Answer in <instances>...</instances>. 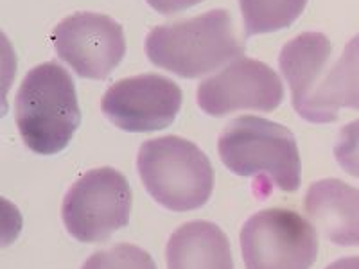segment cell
I'll return each mask as SVG.
<instances>
[{
  "label": "cell",
  "instance_id": "30bf717a",
  "mask_svg": "<svg viewBox=\"0 0 359 269\" xmlns=\"http://www.w3.org/2000/svg\"><path fill=\"white\" fill-rule=\"evenodd\" d=\"M304 205L327 241L338 246H359V188L341 179H322L311 185Z\"/></svg>",
  "mask_w": 359,
  "mask_h": 269
},
{
  "label": "cell",
  "instance_id": "5bb4252c",
  "mask_svg": "<svg viewBox=\"0 0 359 269\" xmlns=\"http://www.w3.org/2000/svg\"><path fill=\"white\" fill-rule=\"evenodd\" d=\"M306 6L307 0H239L245 38L290 27Z\"/></svg>",
  "mask_w": 359,
  "mask_h": 269
},
{
  "label": "cell",
  "instance_id": "5b68a950",
  "mask_svg": "<svg viewBox=\"0 0 359 269\" xmlns=\"http://www.w3.org/2000/svg\"><path fill=\"white\" fill-rule=\"evenodd\" d=\"M131 188L114 167L92 169L69 188L62 207L67 232L81 242H102L130 223Z\"/></svg>",
  "mask_w": 359,
  "mask_h": 269
},
{
  "label": "cell",
  "instance_id": "e0dca14e",
  "mask_svg": "<svg viewBox=\"0 0 359 269\" xmlns=\"http://www.w3.org/2000/svg\"><path fill=\"white\" fill-rule=\"evenodd\" d=\"M146 2L160 15H175V13L194 8L203 0H146Z\"/></svg>",
  "mask_w": 359,
  "mask_h": 269
},
{
  "label": "cell",
  "instance_id": "ba28073f",
  "mask_svg": "<svg viewBox=\"0 0 359 269\" xmlns=\"http://www.w3.org/2000/svg\"><path fill=\"white\" fill-rule=\"evenodd\" d=\"M182 101V88L172 79L149 72L111 85L102 97L101 110L118 130L151 133L175 123Z\"/></svg>",
  "mask_w": 359,
  "mask_h": 269
},
{
  "label": "cell",
  "instance_id": "7c38bea8",
  "mask_svg": "<svg viewBox=\"0 0 359 269\" xmlns=\"http://www.w3.org/2000/svg\"><path fill=\"white\" fill-rule=\"evenodd\" d=\"M165 258L168 269H233L229 237L208 221H191L176 228Z\"/></svg>",
  "mask_w": 359,
  "mask_h": 269
},
{
  "label": "cell",
  "instance_id": "6da1fadb",
  "mask_svg": "<svg viewBox=\"0 0 359 269\" xmlns=\"http://www.w3.org/2000/svg\"><path fill=\"white\" fill-rule=\"evenodd\" d=\"M15 118L31 151L36 155L63 151L81 124L72 76L54 62L29 70L15 99Z\"/></svg>",
  "mask_w": 359,
  "mask_h": 269
},
{
  "label": "cell",
  "instance_id": "9c48e42d",
  "mask_svg": "<svg viewBox=\"0 0 359 269\" xmlns=\"http://www.w3.org/2000/svg\"><path fill=\"white\" fill-rule=\"evenodd\" d=\"M198 106L210 117L239 110L273 111L282 104L284 86L271 67L253 57H237L198 86Z\"/></svg>",
  "mask_w": 359,
  "mask_h": 269
},
{
  "label": "cell",
  "instance_id": "8992f818",
  "mask_svg": "<svg viewBox=\"0 0 359 269\" xmlns=\"http://www.w3.org/2000/svg\"><path fill=\"white\" fill-rule=\"evenodd\" d=\"M241 251L246 269H311L318 235L294 210L266 208L243 226Z\"/></svg>",
  "mask_w": 359,
  "mask_h": 269
},
{
  "label": "cell",
  "instance_id": "9a60e30c",
  "mask_svg": "<svg viewBox=\"0 0 359 269\" xmlns=\"http://www.w3.org/2000/svg\"><path fill=\"white\" fill-rule=\"evenodd\" d=\"M81 269H156V264L146 249L123 242L95 251Z\"/></svg>",
  "mask_w": 359,
  "mask_h": 269
},
{
  "label": "cell",
  "instance_id": "8fae6325",
  "mask_svg": "<svg viewBox=\"0 0 359 269\" xmlns=\"http://www.w3.org/2000/svg\"><path fill=\"white\" fill-rule=\"evenodd\" d=\"M331 54V41L322 33H304L282 47L278 67L290 85L294 111L302 118L307 117L309 101L322 81Z\"/></svg>",
  "mask_w": 359,
  "mask_h": 269
},
{
  "label": "cell",
  "instance_id": "4fadbf2b",
  "mask_svg": "<svg viewBox=\"0 0 359 269\" xmlns=\"http://www.w3.org/2000/svg\"><path fill=\"white\" fill-rule=\"evenodd\" d=\"M339 108L359 110V34L348 41L334 67L316 86L306 120L313 124L334 123Z\"/></svg>",
  "mask_w": 359,
  "mask_h": 269
},
{
  "label": "cell",
  "instance_id": "ac0fdd59",
  "mask_svg": "<svg viewBox=\"0 0 359 269\" xmlns=\"http://www.w3.org/2000/svg\"><path fill=\"white\" fill-rule=\"evenodd\" d=\"M325 269H359V257H345L332 262Z\"/></svg>",
  "mask_w": 359,
  "mask_h": 269
},
{
  "label": "cell",
  "instance_id": "7a4b0ae2",
  "mask_svg": "<svg viewBox=\"0 0 359 269\" xmlns=\"http://www.w3.org/2000/svg\"><path fill=\"white\" fill-rule=\"evenodd\" d=\"M146 54L158 69L180 78L196 79L243 54L232 17L224 9L151 29Z\"/></svg>",
  "mask_w": 359,
  "mask_h": 269
},
{
  "label": "cell",
  "instance_id": "2e32d148",
  "mask_svg": "<svg viewBox=\"0 0 359 269\" xmlns=\"http://www.w3.org/2000/svg\"><path fill=\"white\" fill-rule=\"evenodd\" d=\"M334 156L343 171L359 178V118L341 127L334 146Z\"/></svg>",
  "mask_w": 359,
  "mask_h": 269
},
{
  "label": "cell",
  "instance_id": "3957f363",
  "mask_svg": "<svg viewBox=\"0 0 359 269\" xmlns=\"http://www.w3.org/2000/svg\"><path fill=\"white\" fill-rule=\"evenodd\" d=\"M224 167L243 178L266 176L284 192L300 187V153L294 134L282 124L243 115L226 124L217 140Z\"/></svg>",
  "mask_w": 359,
  "mask_h": 269
},
{
  "label": "cell",
  "instance_id": "277c9868",
  "mask_svg": "<svg viewBox=\"0 0 359 269\" xmlns=\"http://www.w3.org/2000/svg\"><path fill=\"white\" fill-rule=\"evenodd\" d=\"M137 169L149 196L172 212L196 210L210 200L212 165L191 140L180 137L147 140L139 149Z\"/></svg>",
  "mask_w": 359,
  "mask_h": 269
},
{
  "label": "cell",
  "instance_id": "52a82bcc",
  "mask_svg": "<svg viewBox=\"0 0 359 269\" xmlns=\"http://www.w3.org/2000/svg\"><path fill=\"white\" fill-rule=\"evenodd\" d=\"M54 50L79 78L107 79L126 54L123 25L101 13H74L54 27Z\"/></svg>",
  "mask_w": 359,
  "mask_h": 269
}]
</instances>
